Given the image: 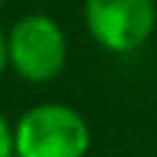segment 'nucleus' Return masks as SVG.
Segmentation results:
<instances>
[{
  "label": "nucleus",
  "instance_id": "7ed1b4c3",
  "mask_svg": "<svg viewBox=\"0 0 157 157\" xmlns=\"http://www.w3.org/2000/svg\"><path fill=\"white\" fill-rule=\"evenodd\" d=\"M84 29L102 50L128 56L148 44L157 26V0H84Z\"/></svg>",
  "mask_w": 157,
  "mask_h": 157
},
{
  "label": "nucleus",
  "instance_id": "20e7f679",
  "mask_svg": "<svg viewBox=\"0 0 157 157\" xmlns=\"http://www.w3.org/2000/svg\"><path fill=\"white\" fill-rule=\"evenodd\" d=\"M0 157H15V131L3 113H0Z\"/></svg>",
  "mask_w": 157,
  "mask_h": 157
},
{
  "label": "nucleus",
  "instance_id": "f257e3e1",
  "mask_svg": "<svg viewBox=\"0 0 157 157\" xmlns=\"http://www.w3.org/2000/svg\"><path fill=\"white\" fill-rule=\"evenodd\" d=\"M15 157H87L93 134L76 108L64 102H38L15 125Z\"/></svg>",
  "mask_w": 157,
  "mask_h": 157
},
{
  "label": "nucleus",
  "instance_id": "423d86ee",
  "mask_svg": "<svg viewBox=\"0 0 157 157\" xmlns=\"http://www.w3.org/2000/svg\"><path fill=\"white\" fill-rule=\"evenodd\" d=\"M3 3H6V0H0V9H3Z\"/></svg>",
  "mask_w": 157,
  "mask_h": 157
},
{
  "label": "nucleus",
  "instance_id": "39448f33",
  "mask_svg": "<svg viewBox=\"0 0 157 157\" xmlns=\"http://www.w3.org/2000/svg\"><path fill=\"white\" fill-rule=\"evenodd\" d=\"M9 70V38H6V32L0 29V76Z\"/></svg>",
  "mask_w": 157,
  "mask_h": 157
},
{
  "label": "nucleus",
  "instance_id": "f03ea898",
  "mask_svg": "<svg viewBox=\"0 0 157 157\" xmlns=\"http://www.w3.org/2000/svg\"><path fill=\"white\" fill-rule=\"evenodd\" d=\"M9 38V70L29 84H47L67 67L70 44L61 23L44 12L17 17L6 32Z\"/></svg>",
  "mask_w": 157,
  "mask_h": 157
}]
</instances>
